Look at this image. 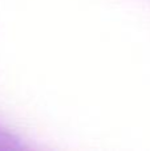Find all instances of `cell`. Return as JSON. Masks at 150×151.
Here are the masks:
<instances>
[]
</instances>
